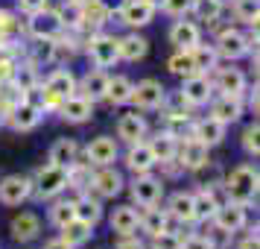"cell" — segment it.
I'll list each match as a JSON object with an SVG mask.
<instances>
[{"label":"cell","instance_id":"ab89813d","mask_svg":"<svg viewBox=\"0 0 260 249\" xmlns=\"http://www.w3.org/2000/svg\"><path fill=\"white\" fill-rule=\"evenodd\" d=\"M190 53H193V62H196V71L199 73H211L213 68H219V56H216L213 44H202L199 41Z\"/></svg>","mask_w":260,"mask_h":249},{"label":"cell","instance_id":"9f6ffc18","mask_svg":"<svg viewBox=\"0 0 260 249\" xmlns=\"http://www.w3.org/2000/svg\"><path fill=\"white\" fill-rule=\"evenodd\" d=\"M143 249H149V246H143Z\"/></svg>","mask_w":260,"mask_h":249},{"label":"cell","instance_id":"74e56055","mask_svg":"<svg viewBox=\"0 0 260 249\" xmlns=\"http://www.w3.org/2000/svg\"><path fill=\"white\" fill-rule=\"evenodd\" d=\"M167 71L173 73V76H178V79L199 73V71H196V62H193V53H190V50H176V53L167 59Z\"/></svg>","mask_w":260,"mask_h":249},{"label":"cell","instance_id":"7c38bea8","mask_svg":"<svg viewBox=\"0 0 260 249\" xmlns=\"http://www.w3.org/2000/svg\"><path fill=\"white\" fill-rule=\"evenodd\" d=\"M32 193V179L21 176V173H9V176L0 179V205L6 208H18L21 202L29 200Z\"/></svg>","mask_w":260,"mask_h":249},{"label":"cell","instance_id":"d590c367","mask_svg":"<svg viewBox=\"0 0 260 249\" xmlns=\"http://www.w3.org/2000/svg\"><path fill=\"white\" fill-rule=\"evenodd\" d=\"M76 217V211H73V200H50V208H47V223L53 226V229H61V226H68Z\"/></svg>","mask_w":260,"mask_h":249},{"label":"cell","instance_id":"f546056e","mask_svg":"<svg viewBox=\"0 0 260 249\" xmlns=\"http://www.w3.org/2000/svg\"><path fill=\"white\" fill-rule=\"evenodd\" d=\"M167 214H170V220L178 226L184 223H193V193L190 190H176L170 200H167Z\"/></svg>","mask_w":260,"mask_h":249},{"label":"cell","instance_id":"484cf974","mask_svg":"<svg viewBox=\"0 0 260 249\" xmlns=\"http://www.w3.org/2000/svg\"><path fill=\"white\" fill-rule=\"evenodd\" d=\"M211 118H216L219 123H225V126H231V123H237V120L243 118V97H213L211 103Z\"/></svg>","mask_w":260,"mask_h":249},{"label":"cell","instance_id":"e575fe53","mask_svg":"<svg viewBox=\"0 0 260 249\" xmlns=\"http://www.w3.org/2000/svg\"><path fill=\"white\" fill-rule=\"evenodd\" d=\"M59 235L64 237V240H68L73 249H79V246H85V243L91 240L94 229H91L88 223H82V220H76V217H73L68 226H61V229H59Z\"/></svg>","mask_w":260,"mask_h":249},{"label":"cell","instance_id":"d6a6232c","mask_svg":"<svg viewBox=\"0 0 260 249\" xmlns=\"http://www.w3.org/2000/svg\"><path fill=\"white\" fill-rule=\"evenodd\" d=\"M132 88H135V79L126 76V73H114L108 76V91H106V100L111 106H126L132 100Z\"/></svg>","mask_w":260,"mask_h":249},{"label":"cell","instance_id":"f35d334b","mask_svg":"<svg viewBox=\"0 0 260 249\" xmlns=\"http://www.w3.org/2000/svg\"><path fill=\"white\" fill-rule=\"evenodd\" d=\"M155 153V161H170V158H176V150H178V138H173L170 132H158L152 141H149Z\"/></svg>","mask_w":260,"mask_h":249},{"label":"cell","instance_id":"ffe728a7","mask_svg":"<svg viewBox=\"0 0 260 249\" xmlns=\"http://www.w3.org/2000/svg\"><path fill=\"white\" fill-rule=\"evenodd\" d=\"M123 161H126V167H129V173H135V176H138V173H152L155 167H158L149 141L129 144V150H126V155H123Z\"/></svg>","mask_w":260,"mask_h":249},{"label":"cell","instance_id":"ac0fdd59","mask_svg":"<svg viewBox=\"0 0 260 249\" xmlns=\"http://www.w3.org/2000/svg\"><path fill=\"white\" fill-rule=\"evenodd\" d=\"M225 132H228V126L219 123L216 118H211V115L190 123V135H193L196 141H202L208 150H213V147H219V144L225 141Z\"/></svg>","mask_w":260,"mask_h":249},{"label":"cell","instance_id":"4dcf8cb0","mask_svg":"<svg viewBox=\"0 0 260 249\" xmlns=\"http://www.w3.org/2000/svg\"><path fill=\"white\" fill-rule=\"evenodd\" d=\"M141 220H138V229H141L146 237H155L161 235V232H167L170 229V214L164 211V208H158V205H149V208H143Z\"/></svg>","mask_w":260,"mask_h":249},{"label":"cell","instance_id":"5b68a950","mask_svg":"<svg viewBox=\"0 0 260 249\" xmlns=\"http://www.w3.org/2000/svg\"><path fill=\"white\" fill-rule=\"evenodd\" d=\"M178 97L181 103L190 108H202L213 100V82L211 73H193V76H184L181 79V88H178Z\"/></svg>","mask_w":260,"mask_h":249},{"label":"cell","instance_id":"f5cc1de1","mask_svg":"<svg viewBox=\"0 0 260 249\" xmlns=\"http://www.w3.org/2000/svg\"><path fill=\"white\" fill-rule=\"evenodd\" d=\"M9 21H12V15L0 9V30H9Z\"/></svg>","mask_w":260,"mask_h":249},{"label":"cell","instance_id":"ee69618b","mask_svg":"<svg viewBox=\"0 0 260 249\" xmlns=\"http://www.w3.org/2000/svg\"><path fill=\"white\" fill-rule=\"evenodd\" d=\"M193 6V0H161L158 3V12L170 15V18H184Z\"/></svg>","mask_w":260,"mask_h":249},{"label":"cell","instance_id":"c3c4849f","mask_svg":"<svg viewBox=\"0 0 260 249\" xmlns=\"http://www.w3.org/2000/svg\"><path fill=\"white\" fill-rule=\"evenodd\" d=\"M117 249H143V240H138V232L117 235Z\"/></svg>","mask_w":260,"mask_h":249},{"label":"cell","instance_id":"cb8c5ba5","mask_svg":"<svg viewBox=\"0 0 260 249\" xmlns=\"http://www.w3.org/2000/svg\"><path fill=\"white\" fill-rule=\"evenodd\" d=\"M73 211H76V220H82V223H88L91 229H96V226L103 223V217H106V208H103V200L100 197H94L91 190L88 193H79L76 200H73Z\"/></svg>","mask_w":260,"mask_h":249},{"label":"cell","instance_id":"b9f144b4","mask_svg":"<svg viewBox=\"0 0 260 249\" xmlns=\"http://www.w3.org/2000/svg\"><path fill=\"white\" fill-rule=\"evenodd\" d=\"M50 65V62H56V38H36V44H32V65Z\"/></svg>","mask_w":260,"mask_h":249},{"label":"cell","instance_id":"5bb4252c","mask_svg":"<svg viewBox=\"0 0 260 249\" xmlns=\"http://www.w3.org/2000/svg\"><path fill=\"white\" fill-rule=\"evenodd\" d=\"M211 223H216L219 229L231 232V235H237V232H243V229L248 226V205L234 202V200L219 202V208H216V214H213Z\"/></svg>","mask_w":260,"mask_h":249},{"label":"cell","instance_id":"836d02e7","mask_svg":"<svg viewBox=\"0 0 260 249\" xmlns=\"http://www.w3.org/2000/svg\"><path fill=\"white\" fill-rule=\"evenodd\" d=\"M190 176H193V182L199 185V188H219L222 185V167L216 164V161H205L202 167H196V170H190Z\"/></svg>","mask_w":260,"mask_h":249},{"label":"cell","instance_id":"603a6c76","mask_svg":"<svg viewBox=\"0 0 260 249\" xmlns=\"http://www.w3.org/2000/svg\"><path fill=\"white\" fill-rule=\"evenodd\" d=\"M9 235L12 240L18 243H32L38 235H41V217L36 211H21L12 217V223H9Z\"/></svg>","mask_w":260,"mask_h":249},{"label":"cell","instance_id":"8fae6325","mask_svg":"<svg viewBox=\"0 0 260 249\" xmlns=\"http://www.w3.org/2000/svg\"><path fill=\"white\" fill-rule=\"evenodd\" d=\"M132 200L138 202L141 208H149V205H158L164 200V179L152 176V173H138L129 185Z\"/></svg>","mask_w":260,"mask_h":249},{"label":"cell","instance_id":"7a4b0ae2","mask_svg":"<svg viewBox=\"0 0 260 249\" xmlns=\"http://www.w3.org/2000/svg\"><path fill=\"white\" fill-rule=\"evenodd\" d=\"M219 188L225 190V200H234V202H243V205H251L254 197H257V188H260V176H257V167L251 164H240L234 167L231 173L222 176V185Z\"/></svg>","mask_w":260,"mask_h":249},{"label":"cell","instance_id":"2e32d148","mask_svg":"<svg viewBox=\"0 0 260 249\" xmlns=\"http://www.w3.org/2000/svg\"><path fill=\"white\" fill-rule=\"evenodd\" d=\"M56 112H59V118L64 120V123L82 126V123H88V120L94 118V103H91L88 97H82V94H71V97L61 100Z\"/></svg>","mask_w":260,"mask_h":249},{"label":"cell","instance_id":"ba28073f","mask_svg":"<svg viewBox=\"0 0 260 249\" xmlns=\"http://www.w3.org/2000/svg\"><path fill=\"white\" fill-rule=\"evenodd\" d=\"M88 185L94 190V197H100V200H114V197L123 193L126 179H123V173L114 164H106V167H96L94 173H91Z\"/></svg>","mask_w":260,"mask_h":249},{"label":"cell","instance_id":"1f68e13d","mask_svg":"<svg viewBox=\"0 0 260 249\" xmlns=\"http://www.w3.org/2000/svg\"><path fill=\"white\" fill-rule=\"evenodd\" d=\"M76 158H79V144L73 141V138H56L47 153V164H56V167L68 170Z\"/></svg>","mask_w":260,"mask_h":249},{"label":"cell","instance_id":"44dd1931","mask_svg":"<svg viewBox=\"0 0 260 249\" xmlns=\"http://www.w3.org/2000/svg\"><path fill=\"white\" fill-rule=\"evenodd\" d=\"M202 41V26L187 18H176V24L170 26V44L176 50H193Z\"/></svg>","mask_w":260,"mask_h":249},{"label":"cell","instance_id":"8d00e7d4","mask_svg":"<svg viewBox=\"0 0 260 249\" xmlns=\"http://www.w3.org/2000/svg\"><path fill=\"white\" fill-rule=\"evenodd\" d=\"M190 12H196V21L202 24H216L225 12V3L222 0H193V6H190Z\"/></svg>","mask_w":260,"mask_h":249},{"label":"cell","instance_id":"f907efd6","mask_svg":"<svg viewBox=\"0 0 260 249\" xmlns=\"http://www.w3.org/2000/svg\"><path fill=\"white\" fill-rule=\"evenodd\" d=\"M50 6V0H18V12H38V9H44Z\"/></svg>","mask_w":260,"mask_h":249},{"label":"cell","instance_id":"9a60e30c","mask_svg":"<svg viewBox=\"0 0 260 249\" xmlns=\"http://www.w3.org/2000/svg\"><path fill=\"white\" fill-rule=\"evenodd\" d=\"M213 91H219L222 97H243L248 91V79L240 68H213Z\"/></svg>","mask_w":260,"mask_h":249},{"label":"cell","instance_id":"8992f818","mask_svg":"<svg viewBox=\"0 0 260 249\" xmlns=\"http://www.w3.org/2000/svg\"><path fill=\"white\" fill-rule=\"evenodd\" d=\"M88 59L94 68H114L120 62V53H117V36H108V33H91L88 38Z\"/></svg>","mask_w":260,"mask_h":249},{"label":"cell","instance_id":"f1b7e54d","mask_svg":"<svg viewBox=\"0 0 260 249\" xmlns=\"http://www.w3.org/2000/svg\"><path fill=\"white\" fill-rule=\"evenodd\" d=\"M117 53H120L123 62H141V59H146V53H149V41H146L138 30H132V33L117 38Z\"/></svg>","mask_w":260,"mask_h":249},{"label":"cell","instance_id":"30bf717a","mask_svg":"<svg viewBox=\"0 0 260 249\" xmlns=\"http://www.w3.org/2000/svg\"><path fill=\"white\" fill-rule=\"evenodd\" d=\"M26 33L32 38H59L64 33V24H61V15L59 9H38V12H29L26 18Z\"/></svg>","mask_w":260,"mask_h":249},{"label":"cell","instance_id":"52a82bcc","mask_svg":"<svg viewBox=\"0 0 260 249\" xmlns=\"http://www.w3.org/2000/svg\"><path fill=\"white\" fill-rule=\"evenodd\" d=\"M129 103H132L135 108H141V112H155V108H164V106H167V88L158 82V79L146 76V79H141V82H135Z\"/></svg>","mask_w":260,"mask_h":249},{"label":"cell","instance_id":"4316f807","mask_svg":"<svg viewBox=\"0 0 260 249\" xmlns=\"http://www.w3.org/2000/svg\"><path fill=\"white\" fill-rule=\"evenodd\" d=\"M138 220H141V214L135 205H114L108 214V229L114 235H132V232H138Z\"/></svg>","mask_w":260,"mask_h":249},{"label":"cell","instance_id":"f6af8a7d","mask_svg":"<svg viewBox=\"0 0 260 249\" xmlns=\"http://www.w3.org/2000/svg\"><path fill=\"white\" fill-rule=\"evenodd\" d=\"M208 243H211L213 249H228L231 246V240H234V235L231 232H225V229H219L216 223H211V229H208Z\"/></svg>","mask_w":260,"mask_h":249},{"label":"cell","instance_id":"11a10c76","mask_svg":"<svg viewBox=\"0 0 260 249\" xmlns=\"http://www.w3.org/2000/svg\"><path fill=\"white\" fill-rule=\"evenodd\" d=\"M0 129H3V112H0Z\"/></svg>","mask_w":260,"mask_h":249},{"label":"cell","instance_id":"9c48e42d","mask_svg":"<svg viewBox=\"0 0 260 249\" xmlns=\"http://www.w3.org/2000/svg\"><path fill=\"white\" fill-rule=\"evenodd\" d=\"M155 15H158V6H155L152 0H123L117 9L120 24H126L129 30L149 26L155 21Z\"/></svg>","mask_w":260,"mask_h":249},{"label":"cell","instance_id":"e0dca14e","mask_svg":"<svg viewBox=\"0 0 260 249\" xmlns=\"http://www.w3.org/2000/svg\"><path fill=\"white\" fill-rule=\"evenodd\" d=\"M211 158V150L205 147L202 141H196L193 135H187L184 141L178 138V150H176V161H178V167L181 170H196V167H202L205 161Z\"/></svg>","mask_w":260,"mask_h":249},{"label":"cell","instance_id":"db71d44e","mask_svg":"<svg viewBox=\"0 0 260 249\" xmlns=\"http://www.w3.org/2000/svg\"><path fill=\"white\" fill-rule=\"evenodd\" d=\"M73 3H79V6H85V3H94V0H73Z\"/></svg>","mask_w":260,"mask_h":249},{"label":"cell","instance_id":"3957f363","mask_svg":"<svg viewBox=\"0 0 260 249\" xmlns=\"http://www.w3.org/2000/svg\"><path fill=\"white\" fill-rule=\"evenodd\" d=\"M68 190V170L64 167H56V164H44L36 170V176H32V200L38 202H50L61 197Z\"/></svg>","mask_w":260,"mask_h":249},{"label":"cell","instance_id":"d4e9b609","mask_svg":"<svg viewBox=\"0 0 260 249\" xmlns=\"http://www.w3.org/2000/svg\"><path fill=\"white\" fill-rule=\"evenodd\" d=\"M146 132H149V123H146L143 115H138V112L120 115V120H117V141H123L126 147H129V144L143 141Z\"/></svg>","mask_w":260,"mask_h":249},{"label":"cell","instance_id":"7402d4cb","mask_svg":"<svg viewBox=\"0 0 260 249\" xmlns=\"http://www.w3.org/2000/svg\"><path fill=\"white\" fill-rule=\"evenodd\" d=\"M108 76H111V73L103 71V68H94V71H88L82 79H76V94L88 97L91 103H100V100H106Z\"/></svg>","mask_w":260,"mask_h":249},{"label":"cell","instance_id":"277c9868","mask_svg":"<svg viewBox=\"0 0 260 249\" xmlns=\"http://www.w3.org/2000/svg\"><path fill=\"white\" fill-rule=\"evenodd\" d=\"M41 120H44V108L32 100H26V97L15 100L12 106L3 112V123H9L15 132H32L38 129Z\"/></svg>","mask_w":260,"mask_h":249},{"label":"cell","instance_id":"60d3db41","mask_svg":"<svg viewBox=\"0 0 260 249\" xmlns=\"http://www.w3.org/2000/svg\"><path fill=\"white\" fill-rule=\"evenodd\" d=\"M234 18L243 21L246 26H257V18H260L257 0H234Z\"/></svg>","mask_w":260,"mask_h":249},{"label":"cell","instance_id":"bcb514c9","mask_svg":"<svg viewBox=\"0 0 260 249\" xmlns=\"http://www.w3.org/2000/svg\"><path fill=\"white\" fill-rule=\"evenodd\" d=\"M152 240V246L149 249H181V235L178 232H161V235H155V237H149Z\"/></svg>","mask_w":260,"mask_h":249},{"label":"cell","instance_id":"7bdbcfd3","mask_svg":"<svg viewBox=\"0 0 260 249\" xmlns=\"http://www.w3.org/2000/svg\"><path fill=\"white\" fill-rule=\"evenodd\" d=\"M260 126H257V120H254V123H248L246 129H243V135H240V144H243V153L246 155H251V158H254V155L260 153Z\"/></svg>","mask_w":260,"mask_h":249},{"label":"cell","instance_id":"681fc988","mask_svg":"<svg viewBox=\"0 0 260 249\" xmlns=\"http://www.w3.org/2000/svg\"><path fill=\"white\" fill-rule=\"evenodd\" d=\"M234 249H260V240H257V226H254V229H251V232H248V235L243 237V240H237Z\"/></svg>","mask_w":260,"mask_h":249},{"label":"cell","instance_id":"816d5d0a","mask_svg":"<svg viewBox=\"0 0 260 249\" xmlns=\"http://www.w3.org/2000/svg\"><path fill=\"white\" fill-rule=\"evenodd\" d=\"M44 249H73L71 246V243H68V240H64V237H50V240H47V243H44Z\"/></svg>","mask_w":260,"mask_h":249},{"label":"cell","instance_id":"4fadbf2b","mask_svg":"<svg viewBox=\"0 0 260 249\" xmlns=\"http://www.w3.org/2000/svg\"><path fill=\"white\" fill-rule=\"evenodd\" d=\"M85 158H88L91 167L114 164L120 158V141L114 135H96V138H91V144L85 147Z\"/></svg>","mask_w":260,"mask_h":249},{"label":"cell","instance_id":"6da1fadb","mask_svg":"<svg viewBox=\"0 0 260 249\" xmlns=\"http://www.w3.org/2000/svg\"><path fill=\"white\" fill-rule=\"evenodd\" d=\"M213 50H216V56L222 62H240L251 56L254 50H257V26L251 30V33H243V30H237V26H222L219 30V36L213 41Z\"/></svg>","mask_w":260,"mask_h":249},{"label":"cell","instance_id":"83f0119b","mask_svg":"<svg viewBox=\"0 0 260 249\" xmlns=\"http://www.w3.org/2000/svg\"><path fill=\"white\" fill-rule=\"evenodd\" d=\"M219 208L216 188H199L193 193V223H211Z\"/></svg>","mask_w":260,"mask_h":249},{"label":"cell","instance_id":"d6986e66","mask_svg":"<svg viewBox=\"0 0 260 249\" xmlns=\"http://www.w3.org/2000/svg\"><path fill=\"white\" fill-rule=\"evenodd\" d=\"M44 94L53 97V100H64V97L76 94V73L71 68H56V71L47 73L44 79Z\"/></svg>","mask_w":260,"mask_h":249},{"label":"cell","instance_id":"7dc6e473","mask_svg":"<svg viewBox=\"0 0 260 249\" xmlns=\"http://www.w3.org/2000/svg\"><path fill=\"white\" fill-rule=\"evenodd\" d=\"M181 249H213L205 235H187L181 237Z\"/></svg>","mask_w":260,"mask_h":249}]
</instances>
